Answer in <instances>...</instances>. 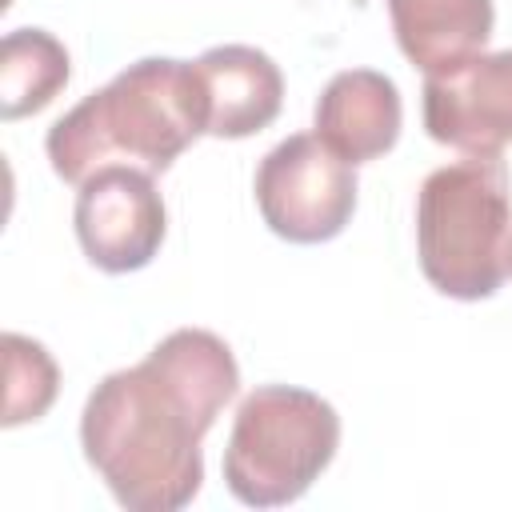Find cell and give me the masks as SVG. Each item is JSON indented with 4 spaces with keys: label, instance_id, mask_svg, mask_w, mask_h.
I'll return each instance as SVG.
<instances>
[{
    "label": "cell",
    "instance_id": "obj_4",
    "mask_svg": "<svg viewBox=\"0 0 512 512\" xmlns=\"http://www.w3.org/2000/svg\"><path fill=\"white\" fill-rule=\"evenodd\" d=\"M340 448L336 408L296 384L252 388L224 444V484L248 508L300 500Z\"/></svg>",
    "mask_w": 512,
    "mask_h": 512
},
{
    "label": "cell",
    "instance_id": "obj_3",
    "mask_svg": "<svg viewBox=\"0 0 512 512\" xmlns=\"http://www.w3.org/2000/svg\"><path fill=\"white\" fill-rule=\"evenodd\" d=\"M424 280L452 300H488L512 276V176L500 156H464L424 176L416 196Z\"/></svg>",
    "mask_w": 512,
    "mask_h": 512
},
{
    "label": "cell",
    "instance_id": "obj_8",
    "mask_svg": "<svg viewBox=\"0 0 512 512\" xmlns=\"http://www.w3.org/2000/svg\"><path fill=\"white\" fill-rule=\"evenodd\" d=\"M316 136L348 164H368L400 140L404 104L392 76L376 68L336 72L316 100Z\"/></svg>",
    "mask_w": 512,
    "mask_h": 512
},
{
    "label": "cell",
    "instance_id": "obj_5",
    "mask_svg": "<svg viewBox=\"0 0 512 512\" xmlns=\"http://www.w3.org/2000/svg\"><path fill=\"white\" fill-rule=\"evenodd\" d=\"M256 208L280 240L324 244L356 212V164L336 156L316 132H296L260 160Z\"/></svg>",
    "mask_w": 512,
    "mask_h": 512
},
{
    "label": "cell",
    "instance_id": "obj_10",
    "mask_svg": "<svg viewBox=\"0 0 512 512\" xmlns=\"http://www.w3.org/2000/svg\"><path fill=\"white\" fill-rule=\"evenodd\" d=\"M400 52L424 72H444L484 52L496 12L492 0H388Z\"/></svg>",
    "mask_w": 512,
    "mask_h": 512
},
{
    "label": "cell",
    "instance_id": "obj_1",
    "mask_svg": "<svg viewBox=\"0 0 512 512\" xmlns=\"http://www.w3.org/2000/svg\"><path fill=\"white\" fill-rule=\"evenodd\" d=\"M240 388L232 348L208 328L168 332L84 400V460L128 512H176L204 480L200 440Z\"/></svg>",
    "mask_w": 512,
    "mask_h": 512
},
{
    "label": "cell",
    "instance_id": "obj_7",
    "mask_svg": "<svg viewBox=\"0 0 512 512\" xmlns=\"http://www.w3.org/2000/svg\"><path fill=\"white\" fill-rule=\"evenodd\" d=\"M424 128L464 156H500L512 144V48L424 76Z\"/></svg>",
    "mask_w": 512,
    "mask_h": 512
},
{
    "label": "cell",
    "instance_id": "obj_11",
    "mask_svg": "<svg viewBox=\"0 0 512 512\" xmlns=\"http://www.w3.org/2000/svg\"><path fill=\"white\" fill-rule=\"evenodd\" d=\"M68 48L44 28H12L0 40V116L20 120L56 100L68 84Z\"/></svg>",
    "mask_w": 512,
    "mask_h": 512
},
{
    "label": "cell",
    "instance_id": "obj_9",
    "mask_svg": "<svg viewBox=\"0 0 512 512\" xmlns=\"http://www.w3.org/2000/svg\"><path fill=\"white\" fill-rule=\"evenodd\" d=\"M208 136L244 140L268 128L284 104V76L276 60L252 44H216L196 60Z\"/></svg>",
    "mask_w": 512,
    "mask_h": 512
},
{
    "label": "cell",
    "instance_id": "obj_12",
    "mask_svg": "<svg viewBox=\"0 0 512 512\" xmlns=\"http://www.w3.org/2000/svg\"><path fill=\"white\" fill-rule=\"evenodd\" d=\"M4 376H8V392H4V428L40 420L60 388V372L56 360L48 356V348L32 336L20 332H4Z\"/></svg>",
    "mask_w": 512,
    "mask_h": 512
},
{
    "label": "cell",
    "instance_id": "obj_6",
    "mask_svg": "<svg viewBox=\"0 0 512 512\" xmlns=\"http://www.w3.org/2000/svg\"><path fill=\"white\" fill-rule=\"evenodd\" d=\"M76 188L72 224L84 256L112 276L152 264L168 232V208L152 184V172L104 164Z\"/></svg>",
    "mask_w": 512,
    "mask_h": 512
},
{
    "label": "cell",
    "instance_id": "obj_2",
    "mask_svg": "<svg viewBox=\"0 0 512 512\" xmlns=\"http://www.w3.org/2000/svg\"><path fill=\"white\" fill-rule=\"evenodd\" d=\"M208 132L200 72L188 60L144 56L88 92L48 128V160L64 184H84L104 164L164 172Z\"/></svg>",
    "mask_w": 512,
    "mask_h": 512
}]
</instances>
